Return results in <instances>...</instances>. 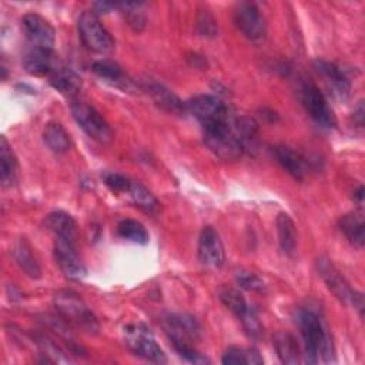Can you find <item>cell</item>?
I'll use <instances>...</instances> for the list:
<instances>
[{"instance_id": "obj_1", "label": "cell", "mask_w": 365, "mask_h": 365, "mask_svg": "<svg viewBox=\"0 0 365 365\" xmlns=\"http://www.w3.org/2000/svg\"><path fill=\"white\" fill-rule=\"evenodd\" d=\"M297 324L304 341L307 361L311 364L335 362L334 342L321 312L312 307L301 308Z\"/></svg>"}, {"instance_id": "obj_2", "label": "cell", "mask_w": 365, "mask_h": 365, "mask_svg": "<svg viewBox=\"0 0 365 365\" xmlns=\"http://www.w3.org/2000/svg\"><path fill=\"white\" fill-rule=\"evenodd\" d=\"M54 307L58 315L88 334H96L98 331V322L93 311L86 305L78 294L67 289H61L54 294Z\"/></svg>"}, {"instance_id": "obj_3", "label": "cell", "mask_w": 365, "mask_h": 365, "mask_svg": "<svg viewBox=\"0 0 365 365\" xmlns=\"http://www.w3.org/2000/svg\"><path fill=\"white\" fill-rule=\"evenodd\" d=\"M71 113L78 127L94 141L100 144H110L114 133L104 117L87 101L81 98L71 100Z\"/></svg>"}, {"instance_id": "obj_4", "label": "cell", "mask_w": 365, "mask_h": 365, "mask_svg": "<svg viewBox=\"0 0 365 365\" xmlns=\"http://www.w3.org/2000/svg\"><path fill=\"white\" fill-rule=\"evenodd\" d=\"M232 120L227 123L205 127L204 130V143L218 158L221 160H237L244 153L242 143L240 141L238 135L232 128Z\"/></svg>"}, {"instance_id": "obj_5", "label": "cell", "mask_w": 365, "mask_h": 365, "mask_svg": "<svg viewBox=\"0 0 365 365\" xmlns=\"http://www.w3.org/2000/svg\"><path fill=\"white\" fill-rule=\"evenodd\" d=\"M317 271L321 279L325 282L328 289L344 304L352 305L356 308L362 317L364 314V295L349 287L342 274L336 269V267L325 257L317 259Z\"/></svg>"}, {"instance_id": "obj_6", "label": "cell", "mask_w": 365, "mask_h": 365, "mask_svg": "<svg viewBox=\"0 0 365 365\" xmlns=\"http://www.w3.org/2000/svg\"><path fill=\"white\" fill-rule=\"evenodd\" d=\"M78 36L83 44L98 54H107L114 50V40L106 27L100 23L94 11H84L78 17Z\"/></svg>"}, {"instance_id": "obj_7", "label": "cell", "mask_w": 365, "mask_h": 365, "mask_svg": "<svg viewBox=\"0 0 365 365\" xmlns=\"http://www.w3.org/2000/svg\"><path fill=\"white\" fill-rule=\"evenodd\" d=\"M124 341L127 346L138 356L155 362L165 364L167 356L160 345L155 342L151 331L143 324H131L124 328Z\"/></svg>"}, {"instance_id": "obj_8", "label": "cell", "mask_w": 365, "mask_h": 365, "mask_svg": "<svg viewBox=\"0 0 365 365\" xmlns=\"http://www.w3.org/2000/svg\"><path fill=\"white\" fill-rule=\"evenodd\" d=\"M299 98L308 115L322 128H334L336 118L331 110L324 93L312 83L302 81L299 87Z\"/></svg>"}, {"instance_id": "obj_9", "label": "cell", "mask_w": 365, "mask_h": 365, "mask_svg": "<svg viewBox=\"0 0 365 365\" xmlns=\"http://www.w3.org/2000/svg\"><path fill=\"white\" fill-rule=\"evenodd\" d=\"M187 111L198 120L202 128L227 123L232 117L228 107L218 97L210 94H201L191 98L187 103Z\"/></svg>"}, {"instance_id": "obj_10", "label": "cell", "mask_w": 365, "mask_h": 365, "mask_svg": "<svg viewBox=\"0 0 365 365\" xmlns=\"http://www.w3.org/2000/svg\"><path fill=\"white\" fill-rule=\"evenodd\" d=\"M234 20L240 31L251 41H259L265 36V20L255 3L241 1L234 10Z\"/></svg>"}, {"instance_id": "obj_11", "label": "cell", "mask_w": 365, "mask_h": 365, "mask_svg": "<svg viewBox=\"0 0 365 365\" xmlns=\"http://www.w3.org/2000/svg\"><path fill=\"white\" fill-rule=\"evenodd\" d=\"M21 27L30 47L53 50L56 33L53 26L44 17L36 13H29L23 16Z\"/></svg>"}, {"instance_id": "obj_12", "label": "cell", "mask_w": 365, "mask_h": 365, "mask_svg": "<svg viewBox=\"0 0 365 365\" xmlns=\"http://www.w3.org/2000/svg\"><path fill=\"white\" fill-rule=\"evenodd\" d=\"M54 257L61 272L68 279H81L86 277V267L77 254L76 241L56 238Z\"/></svg>"}, {"instance_id": "obj_13", "label": "cell", "mask_w": 365, "mask_h": 365, "mask_svg": "<svg viewBox=\"0 0 365 365\" xmlns=\"http://www.w3.org/2000/svg\"><path fill=\"white\" fill-rule=\"evenodd\" d=\"M198 259L202 265L208 268H221L225 259L224 247L220 240L218 232L207 225L202 228L198 237V248H197Z\"/></svg>"}, {"instance_id": "obj_14", "label": "cell", "mask_w": 365, "mask_h": 365, "mask_svg": "<svg viewBox=\"0 0 365 365\" xmlns=\"http://www.w3.org/2000/svg\"><path fill=\"white\" fill-rule=\"evenodd\" d=\"M163 327L171 342L195 341L200 336L201 328L195 318L187 314H170L164 318Z\"/></svg>"}, {"instance_id": "obj_15", "label": "cell", "mask_w": 365, "mask_h": 365, "mask_svg": "<svg viewBox=\"0 0 365 365\" xmlns=\"http://www.w3.org/2000/svg\"><path fill=\"white\" fill-rule=\"evenodd\" d=\"M314 70L324 80L329 93L339 100H345L351 91V83L338 66L325 60H315Z\"/></svg>"}, {"instance_id": "obj_16", "label": "cell", "mask_w": 365, "mask_h": 365, "mask_svg": "<svg viewBox=\"0 0 365 365\" xmlns=\"http://www.w3.org/2000/svg\"><path fill=\"white\" fill-rule=\"evenodd\" d=\"M50 84L63 96L70 97L71 100L77 98L80 88H81V78L80 76L71 70L70 67L57 63L53 71L48 74Z\"/></svg>"}, {"instance_id": "obj_17", "label": "cell", "mask_w": 365, "mask_h": 365, "mask_svg": "<svg viewBox=\"0 0 365 365\" xmlns=\"http://www.w3.org/2000/svg\"><path fill=\"white\" fill-rule=\"evenodd\" d=\"M57 63L58 60L54 57L53 50L29 47L23 56V67L33 76H48Z\"/></svg>"}, {"instance_id": "obj_18", "label": "cell", "mask_w": 365, "mask_h": 365, "mask_svg": "<svg viewBox=\"0 0 365 365\" xmlns=\"http://www.w3.org/2000/svg\"><path fill=\"white\" fill-rule=\"evenodd\" d=\"M272 153L277 158V161L281 164V167L292 175L295 180H302L307 174V161L305 158L295 151L294 148L279 144L272 148Z\"/></svg>"}, {"instance_id": "obj_19", "label": "cell", "mask_w": 365, "mask_h": 365, "mask_svg": "<svg viewBox=\"0 0 365 365\" xmlns=\"http://www.w3.org/2000/svg\"><path fill=\"white\" fill-rule=\"evenodd\" d=\"M277 234L279 247L284 254L294 257L298 247V232L292 218L285 212H279L277 217Z\"/></svg>"}, {"instance_id": "obj_20", "label": "cell", "mask_w": 365, "mask_h": 365, "mask_svg": "<svg viewBox=\"0 0 365 365\" xmlns=\"http://www.w3.org/2000/svg\"><path fill=\"white\" fill-rule=\"evenodd\" d=\"M124 194L128 197V200L138 207L140 210L145 211V212H157L160 210V202L157 201V198L148 191V188H145L141 182L135 181V180H130Z\"/></svg>"}, {"instance_id": "obj_21", "label": "cell", "mask_w": 365, "mask_h": 365, "mask_svg": "<svg viewBox=\"0 0 365 365\" xmlns=\"http://www.w3.org/2000/svg\"><path fill=\"white\" fill-rule=\"evenodd\" d=\"M46 225L56 235V238H66L76 241L77 227L73 217L64 211H53L46 218Z\"/></svg>"}, {"instance_id": "obj_22", "label": "cell", "mask_w": 365, "mask_h": 365, "mask_svg": "<svg viewBox=\"0 0 365 365\" xmlns=\"http://www.w3.org/2000/svg\"><path fill=\"white\" fill-rule=\"evenodd\" d=\"M13 257L16 264L26 272V275H29L30 278H40L41 275L40 265L33 255V250L30 244L24 238H20L16 241L13 247Z\"/></svg>"}, {"instance_id": "obj_23", "label": "cell", "mask_w": 365, "mask_h": 365, "mask_svg": "<svg viewBox=\"0 0 365 365\" xmlns=\"http://www.w3.org/2000/svg\"><path fill=\"white\" fill-rule=\"evenodd\" d=\"M274 348L277 351L278 358L282 364H298L301 362L299 358V346L294 335L289 332L281 331L274 335Z\"/></svg>"}, {"instance_id": "obj_24", "label": "cell", "mask_w": 365, "mask_h": 365, "mask_svg": "<svg viewBox=\"0 0 365 365\" xmlns=\"http://www.w3.org/2000/svg\"><path fill=\"white\" fill-rule=\"evenodd\" d=\"M148 93L160 107H163L164 110H167L170 113L181 114L187 110V104H184L173 91H170L163 84L150 83L148 84Z\"/></svg>"}, {"instance_id": "obj_25", "label": "cell", "mask_w": 365, "mask_h": 365, "mask_svg": "<svg viewBox=\"0 0 365 365\" xmlns=\"http://www.w3.org/2000/svg\"><path fill=\"white\" fill-rule=\"evenodd\" d=\"M339 228L345 237L355 245L362 247L365 242V225L361 212H349L339 220Z\"/></svg>"}, {"instance_id": "obj_26", "label": "cell", "mask_w": 365, "mask_h": 365, "mask_svg": "<svg viewBox=\"0 0 365 365\" xmlns=\"http://www.w3.org/2000/svg\"><path fill=\"white\" fill-rule=\"evenodd\" d=\"M44 141L48 145V148L57 154H63L70 150L71 147V140L68 133L63 128L60 123L51 121L44 127L43 133Z\"/></svg>"}, {"instance_id": "obj_27", "label": "cell", "mask_w": 365, "mask_h": 365, "mask_svg": "<svg viewBox=\"0 0 365 365\" xmlns=\"http://www.w3.org/2000/svg\"><path fill=\"white\" fill-rule=\"evenodd\" d=\"M16 170L17 161L13 154L10 144L7 143L6 137L0 138V180L4 187L13 185L16 181Z\"/></svg>"}, {"instance_id": "obj_28", "label": "cell", "mask_w": 365, "mask_h": 365, "mask_svg": "<svg viewBox=\"0 0 365 365\" xmlns=\"http://www.w3.org/2000/svg\"><path fill=\"white\" fill-rule=\"evenodd\" d=\"M93 73L104 80L106 83H110L113 86H121L127 83L125 74L123 68L113 60H98L94 61L91 66Z\"/></svg>"}, {"instance_id": "obj_29", "label": "cell", "mask_w": 365, "mask_h": 365, "mask_svg": "<svg viewBox=\"0 0 365 365\" xmlns=\"http://www.w3.org/2000/svg\"><path fill=\"white\" fill-rule=\"evenodd\" d=\"M222 364L225 365H259L264 364L262 356L258 351L251 348L231 346L222 355Z\"/></svg>"}, {"instance_id": "obj_30", "label": "cell", "mask_w": 365, "mask_h": 365, "mask_svg": "<svg viewBox=\"0 0 365 365\" xmlns=\"http://www.w3.org/2000/svg\"><path fill=\"white\" fill-rule=\"evenodd\" d=\"M117 231H118L120 237H123L128 241H133V242H137L141 245L148 242V232L140 221L125 218V220L120 221Z\"/></svg>"}, {"instance_id": "obj_31", "label": "cell", "mask_w": 365, "mask_h": 365, "mask_svg": "<svg viewBox=\"0 0 365 365\" xmlns=\"http://www.w3.org/2000/svg\"><path fill=\"white\" fill-rule=\"evenodd\" d=\"M34 344L37 345V348L40 349L41 355L47 356V362H67L68 358L64 356V352L56 345L54 341H51L48 336L41 335V334H36L33 335Z\"/></svg>"}, {"instance_id": "obj_32", "label": "cell", "mask_w": 365, "mask_h": 365, "mask_svg": "<svg viewBox=\"0 0 365 365\" xmlns=\"http://www.w3.org/2000/svg\"><path fill=\"white\" fill-rule=\"evenodd\" d=\"M220 299L221 302L230 309L232 311L237 317L244 312L247 308H248V304L247 301L244 299L242 294L234 288H224L221 292H220Z\"/></svg>"}, {"instance_id": "obj_33", "label": "cell", "mask_w": 365, "mask_h": 365, "mask_svg": "<svg viewBox=\"0 0 365 365\" xmlns=\"http://www.w3.org/2000/svg\"><path fill=\"white\" fill-rule=\"evenodd\" d=\"M197 30L204 37H214L218 31V24L211 11L207 7L200 9L198 17H197Z\"/></svg>"}, {"instance_id": "obj_34", "label": "cell", "mask_w": 365, "mask_h": 365, "mask_svg": "<svg viewBox=\"0 0 365 365\" xmlns=\"http://www.w3.org/2000/svg\"><path fill=\"white\" fill-rule=\"evenodd\" d=\"M245 332L252 338H259L262 334V325L257 317V312L248 305V308L238 315Z\"/></svg>"}, {"instance_id": "obj_35", "label": "cell", "mask_w": 365, "mask_h": 365, "mask_svg": "<svg viewBox=\"0 0 365 365\" xmlns=\"http://www.w3.org/2000/svg\"><path fill=\"white\" fill-rule=\"evenodd\" d=\"M235 281L237 284L248 291H255V292H261L265 289V284L264 281L255 275L254 272H250L247 269H240L235 274Z\"/></svg>"}, {"instance_id": "obj_36", "label": "cell", "mask_w": 365, "mask_h": 365, "mask_svg": "<svg viewBox=\"0 0 365 365\" xmlns=\"http://www.w3.org/2000/svg\"><path fill=\"white\" fill-rule=\"evenodd\" d=\"M171 344H173L175 352L187 362H191V364H210L211 362L207 356H204L197 349H194L191 346V344H187V342H171Z\"/></svg>"}, {"instance_id": "obj_37", "label": "cell", "mask_w": 365, "mask_h": 365, "mask_svg": "<svg viewBox=\"0 0 365 365\" xmlns=\"http://www.w3.org/2000/svg\"><path fill=\"white\" fill-rule=\"evenodd\" d=\"M103 180L106 182V185L113 191V192H121L124 194L128 182H130V177L120 174V173H106L103 175Z\"/></svg>"}, {"instance_id": "obj_38", "label": "cell", "mask_w": 365, "mask_h": 365, "mask_svg": "<svg viewBox=\"0 0 365 365\" xmlns=\"http://www.w3.org/2000/svg\"><path fill=\"white\" fill-rule=\"evenodd\" d=\"M354 123L358 127H364V101H359L354 110Z\"/></svg>"}, {"instance_id": "obj_39", "label": "cell", "mask_w": 365, "mask_h": 365, "mask_svg": "<svg viewBox=\"0 0 365 365\" xmlns=\"http://www.w3.org/2000/svg\"><path fill=\"white\" fill-rule=\"evenodd\" d=\"M117 7V3H110V1H98V3H94V9L98 11V13H107L113 9Z\"/></svg>"}, {"instance_id": "obj_40", "label": "cell", "mask_w": 365, "mask_h": 365, "mask_svg": "<svg viewBox=\"0 0 365 365\" xmlns=\"http://www.w3.org/2000/svg\"><path fill=\"white\" fill-rule=\"evenodd\" d=\"M355 197L358 198V202L362 204V201H364V187H362V185H359L358 191L355 192Z\"/></svg>"}]
</instances>
